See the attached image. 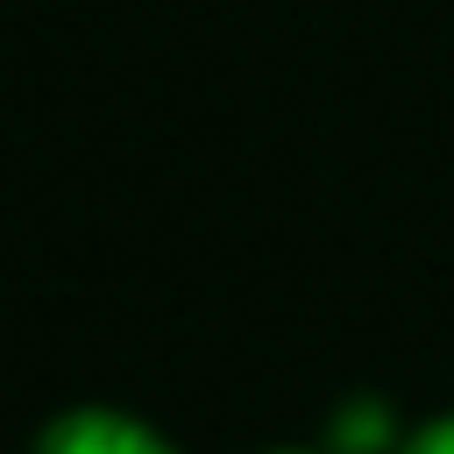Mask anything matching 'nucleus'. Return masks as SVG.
<instances>
[{
  "instance_id": "f257e3e1",
  "label": "nucleus",
  "mask_w": 454,
  "mask_h": 454,
  "mask_svg": "<svg viewBox=\"0 0 454 454\" xmlns=\"http://www.w3.org/2000/svg\"><path fill=\"white\" fill-rule=\"evenodd\" d=\"M28 454H177L142 411H121V404H71L57 411Z\"/></svg>"
},
{
  "instance_id": "f03ea898",
  "label": "nucleus",
  "mask_w": 454,
  "mask_h": 454,
  "mask_svg": "<svg viewBox=\"0 0 454 454\" xmlns=\"http://www.w3.org/2000/svg\"><path fill=\"white\" fill-rule=\"evenodd\" d=\"M390 454H454V411H440V419H426V426H411Z\"/></svg>"
},
{
  "instance_id": "7ed1b4c3",
  "label": "nucleus",
  "mask_w": 454,
  "mask_h": 454,
  "mask_svg": "<svg viewBox=\"0 0 454 454\" xmlns=\"http://www.w3.org/2000/svg\"><path fill=\"white\" fill-rule=\"evenodd\" d=\"M262 454H326V447H262Z\"/></svg>"
}]
</instances>
